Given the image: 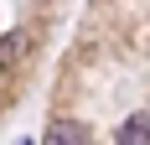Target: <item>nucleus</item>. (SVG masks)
Wrapping results in <instances>:
<instances>
[{
  "label": "nucleus",
  "instance_id": "f03ea898",
  "mask_svg": "<svg viewBox=\"0 0 150 145\" xmlns=\"http://www.w3.org/2000/svg\"><path fill=\"white\" fill-rule=\"evenodd\" d=\"M42 145H83V130H78V124H52Z\"/></svg>",
  "mask_w": 150,
  "mask_h": 145
},
{
  "label": "nucleus",
  "instance_id": "f257e3e1",
  "mask_svg": "<svg viewBox=\"0 0 150 145\" xmlns=\"http://www.w3.org/2000/svg\"><path fill=\"white\" fill-rule=\"evenodd\" d=\"M114 145H150V119L145 114H129L119 124V140H114Z\"/></svg>",
  "mask_w": 150,
  "mask_h": 145
}]
</instances>
